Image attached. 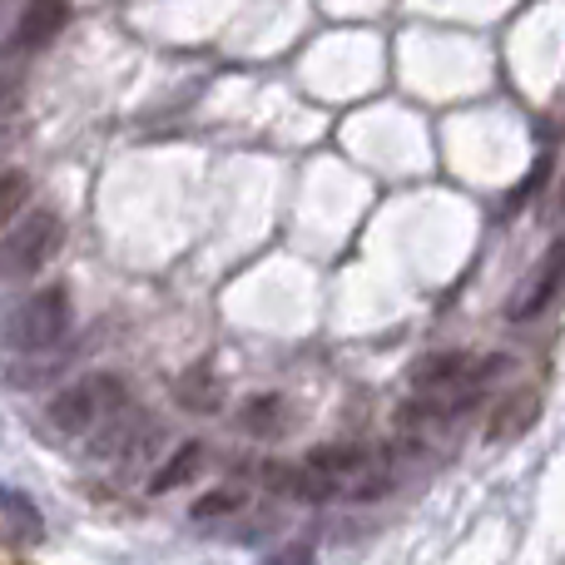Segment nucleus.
<instances>
[{"mask_svg":"<svg viewBox=\"0 0 565 565\" xmlns=\"http://www.w3.org/2000/svg\"><path fill=\"white\" fill-rule=\"evenodd\" d=\"M60 248V218L50 209L30 214L15 234L0 244V282H15V278H30L50 264V254Z\"/></svg>","mask_w":565,"mask_h":565,"instance_id":"nucleus-3","label":"nucleus"},{"mask_svg":"<svg viewBox=\"0 0 565 565\" xmlns=\"http://www.w3.org/2000/svg\"><path fill=\"white\" fill-rule=\"evenodd\" d=\"M471 352H461V348H451V352H427V358L412 367V387L417 392H427V397H441V392H451L461 377L471 372Z\"/></svg>","mask_w":565,"mask_h":565,"instance_id":"nucleus-6","label":"nucleus"},{"mask_svg":"<svg viewBox=\"0 0 565 565\" xmlns=\"http://www.w3.org/2000/svg\"><path fill=\"white\" fill-rule=\"evenodd\" d=\"M199 461H204V447H199V441H189V447H184V451H174V457H169V467L159 471L154 481H149V491H174L179 481L194 477Z\"/></svg>","mask_w":565,"mask_h":565,"instance_id":"nucleus-11","label":"nucleus"},{"mask_svg":"<svg viewBox=\"0 0 565 565\" xmlns=\"http://www.w3.org/2000/svg\"><path fill=\"white\" fill-rule=\"evenodd\" d=\"M238 422H244L248 437H282L292 422V407L278 397V392H264V397H248L244 412H238Z\"/></svg>","mask_w":565,"mask_h":565,"instance_id":"nucleus-7","label":"nucleus"},{"mask_svg":"<svg viewBox=\"0 0 565 565\" xmlns=\"http://www.w3.org/2000/svg\"><path fill=\"white\" fill-rule=\"evenodd\" d=\"M536 412H541V397H536V392H516V397H507V402L497 407V417H491V431H487V437H491V441L521 437V431L536 422Z\"/></svg>","mask_w":565,"mask_h":565,"instance_id":"nucleus-8","label":"nucleus"},{"mask_svg":"<svg viewBox=\"0 0 565 565\" xmlns=\"http://www.w3.org/2000/svg\"><path fill=\"white\" fill-rule=\"evenodd\" d=\"M174 397H179V407H189V412H218V402H224V382H214L209 367H189L184 377H179Z\"/></svg>","mask_w":565,"mask_h":565,"instance_id":"nucleus-10","label":"nucleus"},{"mask_svg":"<svg viewBox=\"0 0 565 565\" xmlns=\"http://www.w3.org/2000/svg\"><path fill=\"white\" fill-rule=\"evenodd\" d=\"M238 507H244V497H238V491H209L204 501H194V511H189V516H194V521H218V516H234Z\"/></svg>","mask_w":565,"mask_h":565,"instance_id":"nucleus-13","label":"nucleus"},{"mask_svg":"<svg viewBox=\"0 0 565 565\" xmlns=\"http://www.w3.org/2000/svg\"><path fill=\"white\" fill-rule=\"evenodd\" d=\"M561 204H565V199H561Z\"/></svg>","mask_w":565,"mask_h":565,"instance_id":"nucleus-14","label":"nucleus"},{"mask_svg":"<svg viewBox=\"0 0 565 565\" xmlns=\"http://www.w3.org/2000/svg\"><path fill=\"white\" fill-rule=\"evenodd\" d=\"M561 288H565V238H556V244L546 248L541 268L516 288V298H511L507 318H511V322H531V318H541V312H546L551 302L561 298Z\"/></svg>","mask_w":565,"mask_h":565,"instance_id":"nucleus-4","label":"nucleus"},{"mask_svg":"<svg viewBox=\"0 0 565 565\" xmlns=\"http://www.w3.org/2000/svg\"><path fill=\"white\" fill-rule=\"evenodd\" d=\"M70 322H75V312H70V292L45 288V292L25 298L15 312H10L6 328H0V338H6V348H15V352H45L65 338Z\"/></svg>","mask_w":565,"mask_h":565,"instance_id":"nucleus-2","label":"nucleus"},{"mask_svg":"<svg viewBox=\"0 0 565 565\" xmlns=\"http://www.w3.org/2000/svg\"><path fill=\"white\" fill-rule=\"evenodd\" d=\"M25 199H30V179L20 174V169H6V174H0V228L15 224Z\"/></svg>","mask_w":565,"mask_h":565,"instance_id":"nucleus-12","label":"nucleus"},{"mask_svg":"<svg viewBox=\"0 0 565 565\" xmlns=\"http://www.w3.org/2000/svg\"><path fill=\"white\" fill-rule=\"evenodd\" d=\"M129 407V392L119 377H79L50 402V427L65 431V437H85L99 422L119 417Z\"/></svg>","mask_w":565,"mask_h":565,"instance_id":"nucleus-1","label":"nucleus"},{"mask_svg":"<svg viewBox=\"0 0 565 565\" xmlns=\"http://www.w3.org/2000/svg\"><path fill=\"white\" fill-rule=\"evenodd\" d=\"M65 20H70V0H25V10H20V25H15V35H10V45H15V50L50 45V40L65 30Z\"/></svg>","mask_w":565,"mask_h":565,"instance_id":"nucleus-5","label":"nucleus"},{"mask_svg":"<svg viewBox=\"0 0 565 565\" xmlns=\"http://www.w3.org/2000/svg\"><path fill=\"white\" fill-rule=\"evenodd\" d=\"M0 516H6L10 536L25 541V546L45 541V521H40V511L30 507V497H20V491H0Z\"/></svg>","mask_w":565,"mask_h":565,"instance_id":"nucleus-9","label":"nucleus"}]
</instances>
